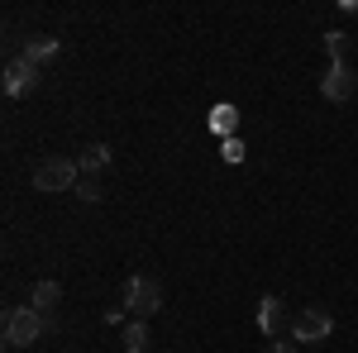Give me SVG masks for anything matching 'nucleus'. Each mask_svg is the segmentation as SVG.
I'll return each mask as SVG.
<instances>
[{"mask_svg":"<svg viewBox=\"0 0 358 353\" xmlns=\"http://www.w3.org/2000/svg\"><path fill=\"white\" fill-rule=\"evenodd\" d=\"M38 334H48V320L34 305L5 310V349H29V344H38Z\"/></svg>","mask_w":358,"mask_h":353,"instance_id":"obj_1","label":"nucleus"},{"mask_svg":"<svg viewBox=\"0 0 358 353\" xmlns=\"http://www.w3.org/2000/svg\"><path fill=\"white\" fill-rule=\"evenodd\" d=\"M77 187H82L77 158H43L34 167V191H77Z\"/></svg>","mask_w":358,"mask_h":353,"instance_id":"obj_2","label":"nucleus"},{"mask_svg":"<svg viewBox=\"0 0 358 353\" xmlns=\"http://www.w3.org/2000/svg\"><path fill=\"white\" fill-rule=\"evenodd\" d=\"M124 310H134L138 320H148L153 310H163V287L153 277H129L124 282Z\"/></svg>","mask_w":358,"mask_h":353,"instance_id":"obj_3","label":"nucleus"},{"mask_svg":"<svg viewBox=\"0 0 358 353\" xmlns=\"http://www.w3.org/2000/svg\"><path fill=\"white\" fill-rule=\"evenodd\" d=\"M330 334H334V315L320 310V305H306L301 315L292 320V339H296V344H320V339H330Z\"/></svg>","mask_w":358,"mask_h":353,"instance_id":"obj_4","label":"nucleus"},{"mask_svg":"<svg viewBox=\"0 0 358 353\" xmlns=\"http://www.w3.org/2000/svg\"><path fill=\"white\" fill-rule=\"evenodd\" d=\"M354 86H358L354 67H349V62H330V72L320 77V96H325V101H349Z\"/></svg>","mask_w":358,"mask_h":353,"instance_id":"obj_5","label":"nucleus"},{"mask_svg":"<svg viewBox=\"0 0 358 353\" xmlns=\"http://www.w3.org/2000/svg\"><path fill=\"white\" fill-rule=\"evenodd\" d=\"M34 82H38V67H29L24 57H15L10 67H5V96H24V91H34Z\"/></svg>","mask_w":358,"mask_h":353,"instance_id":"obj_6","label":"nucleus"},{"mask_svg":"<svg viewBox=\"0 0 358 353\" xmlns=\"http://www.w3.org/2000/svg\"><path fill=\"white\" fill-rule=\"evenodd\" d=\"M282 325H287V305H282L277 296H263V301H258V329L277 339V334H282Z\"/></svg>","mask_w":358,"mask_h":353,"instance_id":"obj_7","label":"nucleus"},{"mask_svg":"<svg viewBox=\"0 0 358 353\" xmlns=\"http://www.w3.org/2000/svg\"><path fill=\"white\" fill-rule=\"evenodd\" d=\"M29 62V67H48L57 57V38H48V34H38V38H29L24 43V53H20Z\"/></svg>","mask_w":358,"mask_h":353,"instance_id":"obj_8","label":"nucleus"},{"mask_svg":"<svg viewBox=\"0 0 358 353\" xmlns=\"http://www.w3.org/2000/svg\"><path fill=\"white\" fill-rule=\"evenodd\" d=\"M57 301H62V287H57V282H38V287H34V310H38L43 320H57Z\"/></svg>","mask_w":358,"mask_h":353,"instance_id":"obj_9","label":"nucleus"},{"mask_svg":"<svg viewBox=\"0 0 358 353\" xmlns=\"http://www.w3.org/2000/svg\"><path fill=\"white\" fill-rule=\"evenodd\" d=\"M77 167H82V177H101V172L110 167V148H106V143H91V148H82Z\"/></svg>","mask_w":358,"mask_h":353,"instance_id":"obj_10","label":"nucleus"},{"mask_svg":"<svg viewBox=\"0 0 358 353\" xmlns=\"http://www.w3.org/2000/svg\"><path fill=\"white\" fill-rule=\"evenodd\" d=\"M210 129L220 138H234V129H239V110L234 106H215L210 110Z\"/></svg>","mask_w":358,"mask_h":353,"instance_id":"obj_11","label":"nucleus"},{"mask_svg":"<svg viewBox=\"0 0 358 353\" xmlns=\"http://www.w3.org/2000/svg\"><path fill=\"white\" fill-rule=\"evenodd\" d=\"M148 349V329H143V320H129L124 325V353H143Z\"/></svg>","mask_w":358,"mask_h":353,"instance_id":"obj_12","label":"nucleus"},{"mask_svg":"<svg viewBox=\"0 0 358 353\" xmlns=\"http://www.w3.org/2000/svg\"><path fill=\"white\" fill-rule=\"evenodd\" d=\"M325 53H330V62H344V53H349V34L330 29V34H325Z\"/></svg>","mask_w":358,"mask_h":353,"instance_id":"obj_13","label":"nucleus"},{"mask_svg":"<svg viewBox=\"0 0 358 353\" xmlns=\"http://www.w3.org/2000/svg\"><path fill=\"white\" fill-rule=\"evenodd\" d=\"M244 153H248V148L239 143V138H224V143H220V158H224L229 167H239V163H244Z\"/></svg>","mask_w":358,"mask_h":353,"instance_id":"obj_14","label":"nucleus"},{"mask_svg":"<svg viewBox=\"0 0 358 353\" xmlns=\"http://www.w3.org/2000/svg\"><path fill=\"white\" fill-rule=\"evenodd\" d=\"M77 196H82V201H91V206H96V201H101V196H106V191H101V182H96V177H82V187H77Z\"/></svg>","mask_w":358,"mask_h":353,"instance_id":"obj_15","label":"nucleus"},{"mask_svg":"<svg viewBox=\"0 0 358 353\" xmlns=\"http://www.w3.org/2000/svg\"><path fill=\"white\" fill-rule=\"evenodd\" d=\"M106 325H124V305H106Z\"/></svg>","mask_w":358,"mask_h":353,"instance_id":"obj_16","label":"nucleus"},{"mask_svg":"<svg viewBox=\"0 0 358 353\" xmlns=\"http://www.w3.org/2000/svg\"><path fill=\"white\" fill-rule=\"evenodd\" d=\"M296 349H301V344L292 339V344H273V349H268V353H296Z\"/></svg>","mask_w":358,"mask_h":353,"instance_id":"obj_17","label":"nucleus"},{"mask_svg":"<svg viewBox=\"0 0 358 353\" xmlns=\"http://www.w3.org/2000/svg\"><path fill=\"white\" fill-rule=\"evenodd\" d=\"M339 15H358V0H339Z\"/></svg>","mask_w":358,"mask_h":353,"instance_id":"obj_18","label":"nucleus"}]
</instances>
